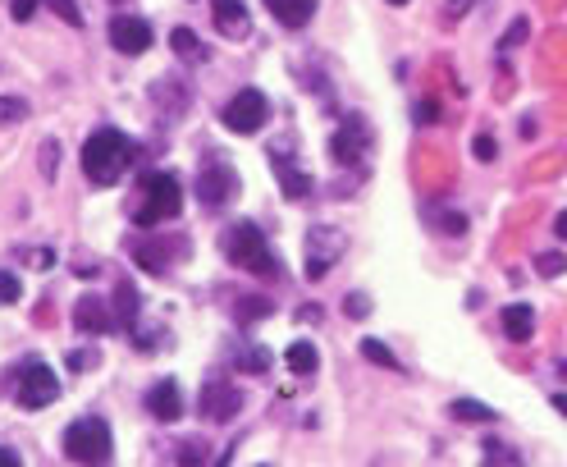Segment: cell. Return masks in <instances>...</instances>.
Wrapping results in <instances>:
<instances>
[{
	"instance_id": "f35d334b",
	"label": "cell",
	"mask_w": 567,
	"mask_h": 467,
	"mask_svg": "<svg viewBox=\"0 0 567 467\" xmlns=\"http://www.w3.org/2000/svg\"><path fill=\"white\" fill-rule=\"evenodd\" d=\"M435 115H439V106H435V101H421V110H417V124H435Z\"/></svg>"
},
{
	"instance_id": "ffe728a7",
	"label": "cell",
	"mask_w": 567,
	"mask_h": 467,
	"mask_svg": "<svg viewBox=\"0 0 567 467\" xmlns=\"http://www.w3.org/2000/svg\"><path fill=\"white\" fill-rule=\"evenodd\" d=\"M481 458H485V467H522V454L508 440H485Z\"/></svg>"
},
{
	"instance_id": "f546056e",
	"label": "cell",
	"mask_w": 567,
	"mask_h": 467,
	"mask_svg": "<svg viewBox=\"0 0 567 467\" xmlns=\"http://www.w3.org/2000/svg\"><path fill=\"white\" fill-rule=\"evenodd\" d=\"M42 5H51V10L69 23V28H83V10H78L74 0H42Z\"/></svg>"
},
{
	"instance_id": "d6a6232c",
	"label": "cell",
	"mask_w": 567,
	"mask_h": 467,
	"mask_svg": "<svg viewBox=\"0 0 567 467\" xmlns=\"http://www.w3.org/2000/svg\"><path fill=\"white\" fill-rule=\"evenodd\" d=\"M37 5H42V0H10V14H14L19 23H28V19L37 14Z\"/></svg>"
},
{
	"instance_id": "8d00e7d4",
	"label": "cell",
	"mask_w": 567,
	"mask_h": 467,
	"mask_svg": "<svg viewBox=\"0 0 567 467\" xmlns=\"http://www.w3.org/2000/svg\"><path fill=\"white\" fill-rule=\"evenodd\" d=\"M467 10H471V0H444V14H449L453 23L467 19Z\"/></svg>"
},
{
	"instance_id": "8fae6325",
	"label": "cell",
	"mask_w": 567,
	"mask_h": 467,
	"mask_svg": "<svg viewBox=\"0 0 567 467\" xmlns=\"http://www.w3.org/2000/svg\"><path fill=\"white\" fill-rule=\"evenodd\" d=\"M110 46L124 55H142L151 46V23L138 14H115L110 19Z\"/></svg>"
},
{
	"instance_id": "52a82bcc",
	"label": "cell",
	"mask_w": 567,
	"mask_h": 467,
	"mask_svg": "<svg viewBox=\"0 0 567 467\" xmlns=\"http://www.w3.org/2000/svg\"><path fill=\"white\" fill-rule=\"evenodd\" d=\"M343 248H348V239H343L334 225H311L307 229V275L311 280H321L334 261H339Z\"/></svg>"
},
{
	"instance_id": "4316f807",
	"label": "cell",
	"mask_w": 567,
	"mask_h": 467,
	"mask_svg": "<svg viewBox=\"0 0 567 467\" xmlns=\"http://www.w3.org/2000/svg\"><path fill=\"white\" fill-rule=\"evenodd\" d=\"M362 358L366 362H380V367H389V371H398V358L389 353L385 344H380V339H362Z\"/></svg>"
},
{
	"instance_id": "7a4b0ae2",
	"label": "cell",
	"mask_w": 567,
	"mask_h": 467,
	"mask_svg": "<svg viewBox=\"0 0 567 467\" xmlns=\"http://www.w3.org/2000/svg\"><path fill=\"white\" fill-rule=\"evenodd\" d=\"M220 248H225V257L234 261V266H243V271L261 275V280H279V261L275 252L266 248V234H261L252 220H238V225L225 229V239H220Z\"/></svg>"
},
{
	"instance_id": "4fadbf2b",
	"label": "cell",
	"mask_w": 567,
	"mask_h": 467,
	"mask_svg": "<svg viewBox=\"0 0 567 467\" xmlns=\"http://www.w3.org/2000/svg\"><path fill=\"white\" fill-rule=\"evenodd\" d=\"M270 165H275L279 184H284V197H293V202H298V197L311 193V174L293 165V156H289V147H284V142H279L275 152H270Z\"/></svg>"
},
{
	"instance_id": "2e32d148",
	"label": "cell",
	"mask_w": 567,
	"mask_h": 467,
	"mask_svg": "<svg viewBox=\"0 0 567 467\" xmlns=\"http://www.w3.org/2000/svg\"><path fill=\"white\" fill-rule=\"evenodd\" d=\"M266 5L284 28H302V23H311V14H316V0H266Z\"/></svg>"
},
{
	"instance_id": "d4e9b609",
	"label": "cell",
	"mask_w": 567,
	"mask_h": 467,
	"mask_svg": "<svg viewBox=\"0 0 567 467\" xmlns=\"http://www.w3.org/2000/svg\"><path fill=\"white\" fill-rule=\"evenodd\" d=\"M270 362H275V358H270V348H261V344H257V348H247L243 358H238V367L252 371V376H266Z\"/></svg>"
},
{
	"instance_id": "9c48e42d",
	"label": "cell",
	"mask_w": 567,
	"mask_h": 467,
	"mask_svg": "<svg viewBox=\"0 0 567 467\" xmlns=\"http://www.w3.org/2000/svg\"><path fill=\"white\" fill-rule=\"evenodd\" d=\"M366 142H371V133H366L362 115H343L339 133L330 138V156H334V165H357V161H362V152H366Z\"/></svg>"
},
{
	"instance_id": "60d3db41",
	"label": "cell",
	"mask_w": 567,
	"mask_h": 467,
	"mask_svg": "<svg viewBox=\"0 0 567 467\" xmlns=\"http://www.w3.org/2000/svg\"><path fill=\"white\" fill-rule=\"evenodd\" d=\"M554 234H558V239H567V211H558V216H554Z\"/></svg>"
},
{
	"instance_id": "e575fe53",
	"label": "cell",
	"mask_w": 567,
	"mask_h": 467,
	"mask_svg": "<svg viewBox=\"0 0 567 467\" xmlns=\"http://www.w3.org/2000/svg\"><path fill=\"white\" fill-rule=\"evenodd\" d=\"M471 147H476V161H494V156H499V147H494L490 133H481V138L471 142Z\"/></svg>"
},
{
	"instance_id": "4dcf8cb0",
	"label": "cell",
	"mask_w": 567,
	"mask_h": 467,
	"mask_svg": "<svg viewBox=\"0 0 567 467\" xmlns=\"http://www.w3.org/2000/svg\"><path fill=\"white\" fill-rule=\"evenodd\" d=\"M97 362H101L97 348H74L69 353V371H87V367H97Z\"/></svg>"
},
{
	"instance_id": "6da1fadb",
	"label": "cell",
	"mask_w": 567,
	"mask_h": 467,
	"mask_svg": "<svg viewBox=\"0 0 567 467\" xmlns=\"http://www.w3.org/2000/svg\"><path fill=\"white\" fill-rule=\"evenodd\" d=\"M133 161H138V142L119 129H97L83 142V174L97 188H110Z\"/></svg>"
},
{
	"instance_id": "7bdbcfd3",
	"label": "cell",
	"mask_w": 567,
	"mask_h": 467,
	"mask_svg": "<svg viewBox=\"0 0 567 467\" xmlns=\"http://www.w3.org/2000/svg\"><path fill=\"white\" fill-rule=\"evenodd\" d=\"M389 5H407V0H389Z\"/></svg>"
},
{
	"instance_id": "b9f144b4",
	"label": "cell",
	"mask_w": 567,
	"mask_h": 467,
	"mask_svg": "<svg viewBox=\"0 0 567 467\" xmlns=\"http://www.w3.org/2000/svg\"><path fill=\"white\" fill-rule=\"evenodd\" d=\"M554 408H558V413L567 417V399H563V394H554Z\"/></svg>"
},
{
	"instance_id": "d590c367",
	"label": "cell",
	"mask_w": 567,
	"mask_h": 467,
	"mask_svg": "<svg viewBox=\"0 0 567 467\" xmlns=\"http://www.w3.org/2000/svg\"><path fill=\"white\" fill-rule=\"evenodd\" d=\"M28 257H33L28 266H37V271H51V266H55V252L51 248H37V252H28Z\"/></svg>"
},
{
	"instance_id": "ba28073f",
	"label": "cell",
	"mask_w": 567,
	"mask_h": 467,
	"mask_svg": "<svg viewBox=\"0 0 567 467\" xmlns=\"http://www.w3.org/2000/svg\"><path fill=\"white\" fill-rule=\"evenodd\" d=\"M234 197H238V174L229 170V165H206V170L197 174V202H202V207H225Z\"/></svg>"
},
{
	"instance_id": "74e56055",
	"label": "cell",
	"mask_w": 567,
	"mask_h": 467,
	"mask_svg": "<svg viewBox=\"0 0 567 467\" xmlns=\"http://www.w3.org/2000/svg\"><path fill=\"white\" fill-rule=\"evenodd\" d=\"M55 152H60V147L46 138V142H42V170H46V174H55Z\"/></svg>"
},
{
	"instance_id": "cb8c5ba5",
	"label": "cell",
	"mask_w": 567,
	"mask_h": 467,
	"mask_svg": "<svg viewBox=\"0 0 567 467\" xmlns=\"http://www.w3.org/2000/svg\"><path fill=\"white\" fill-rule=\"evenodd\" d=\"M206 454H211L206 440H183L179 445V467H206Z\"/></svg>"
},
{
	"instance_id": "8992f818",
	"label": "cell",
	"mask_w": 567,
	"mask_h": 467,
	"mask_svg": "<svg viewBox=\"0 0 567 467\" xmlns=\"http://www.w3.org/2000/svg\"><path fill=\"white\" fill-rule=\"evenodd\" d=\"M266 115H270V101H266V92H257V87H243L234 101L225 106V129L229 133H257L261 124H266Z\"/></svg>"
},
{
	"instance_id": "ac0fdd59",
	"label": "cell",
	"mask_w": 567,
	"mask_h": 467,
	"mask_svg": "<svg viewBox=\"0 0 567 467\" xmlns=\"http://www.w3.org/2000/svg\"><path fill=\"white\" fill-rule=\"evenodd\" d=\"M138 312H142V298H138V289L124 280V284L115 289V321H119L124 330H133V326H138Z\"/></svg>"
},
{
	"instance_id": "5bb4252c",
	"label": "cell",
	"mask_w": 567,
	"mask_h": 467,
	"mask_svg": "<svg viewBox=\"0 0 567 467\" xmlns=\"http://www.w3.org/2000/svg\"><path fill=\"white\" fill-rule=\"evenodd\" d=\"M74 326L83 330V335H106V330L115 326V316L106 312V303H101V298H78Z\"/></svg>"
},
{
	"instance_id": "1f68e13d",
	"label": "cell",
	"mask_w": 567,
	"mask_h": 467,
	"mask_svg": "<svg viewBox=\"0 0 567 467\" xmlns=\"http://www.w3.org/2000/svg\"><path fill=\"white\" fill-rule=\"evenodd\" d=\"M526 33H531V23H526V19H513V28H508V33H503V51H513V46H522L526 42Z\"/></svg>"
},
{
	"instance_id": "603a6c76",
	"label": "cell",
	"mask_w": 567,
	"mask_h": 467,
	"mask_svg": "<svg viewBox=\"0 0 567 467\" xmlns=\"http://www.w3.org/2000/svg\"><path fill=\"white\" fill-rule=\"evenodd\" d=\"M270 312H275V303H270V298H257V294L238 298V321H243V326H252L257 316H270Z\"/></svg>"
},
{
	"instance_id": "44dd1931",
	"label": "cell",
	"mask_w": 567,
	"mask_h": 467,
	"mask_svg": "<svg viewBox=\"0 0 567 467\" xmlns=\"http://www.w3.org/2000/svg\"><path fill=\"white\" fill-rule=\"evenodd\" d=\"M170 42H174V55H183V60H206V46L193 28H174Z\"/></svg>"
},
{
	"instance_id": "83f0119b",
	"label": "cell",
	"mask_w": 567,
	"mask_h": 467,
	"mask_svg": "<svg viewBox=\"0 0 567 467\" xmlns=\"http://www.w3.org/2000/svg\"><path fill=\"white\" fill-rule=\"evenodd\" d=\"M535 271L545 275V280H554V275L567 271V257L563 252H545V257H535Z\"/></svg>"
},
{
	"instance_id": "5b68a950",
	"label": "cell",
	"mask_w": 567,
	"mask_h": 467,
	"mask_svg": "<svg viewBox=\"0 0 567 467\" xmlns=\"http://www.w3.org/2000/svg\"><path fill=\"white\" fill-rule=\"evenodd\" d=\"M55 399H60V376L42 358H23L14 367V403L28 408V413H42L46 403H55Z\"/></svg>"
},
{
	"instance_id": "f1b7e54d",
	"label": "cell",
	"mask_w": 567,
	"mask_h": 467,
	"mask_svg": "<svg viewBox=\"0 0 567 467\" xmlns=\"http://www.w3.org/2000/svg\"><path fill=\"white\" fill-rule=\"evenodd\" d=\"M19 294H23V284H19V275H10V271H0V307H14V303H19Z\"/></svg>"
},
{
	"instance_id": "7c38bea8",
	"label": "cell",
	"mask_w": 567,
	"mask_h": 467,
	"mask_svg": "<svg viewBox=\"0 0 567 467\" xmlns=\"http://www.w3.org/2000/svg\"><path fill=\"white\" fill-rule=\"evenodd\" d=\"M147 413L156 417V422H179L183 417V390L179 381H156L147 390Z\"/></svg>"
},
{
	"instance_id": "ab89813d",
	"label": "cell",
	"mask_w": 567,
	"mask_h": 467,
	"mask_svg": "<svg viewBox=\"0 0 567 467\" xmlns=\"http://www.w3.org/2000/svg\"><path fill=\"white\" fill-rule=\"evenodd\" d=\"M0 467H23V463H19V454H14V449L0 445Z\"/></svg>"
},
{
	"instance_id": "7402d4cb",
	"label": "cell",
	"mask_w": 567,
	"mask_h": 467,
	"mask_svg": "<svg viewBox=\"0 0 567 467\" xmlns=\"http://www.w3.org/2000/svg\"><path fill=\"white\" fill-rule=\"evenodd\" d=\"M449 413L458 417V422H494V408H485V403H476V399H453L449 403Z\"/></svg>"
},
{
	"instance_id": "3957f363",
	"label": "cell",
	"mask_w": 567,
	"mask_h": 467,
	"mask_svg": "<svg viewBox=\"0 0 567 467\" xmlns=\"http://www.w3.org/2000/svg\"><path fill=\"white\" fill-rule=\"evenodd\" d=\"M110 449H115V435L101 417H78L65 426V458L78 467H106Z\"/></svg>"
},
{
	"instance_id": "484cf974",
	"label": "cell",
	"mask_w": 567,
	"mask_h": 467,
	"mask_svg": "<svg viewBox=\"0 0 567 467\" xmlns=\"http://www.w3.org/2000/svg\"><path fill=\"white\" fill-rule=\"evenodd\" d=\"M28 120V101L23 97H0V129L5 124H23Z\"/></svg>"
},
{
	"instance_id": "30bf717a",
	"label": "cell",
	"mask_w": 567,
	"mask_h": 467,
	"mask_svg": "<svg viewBox=\"0 0 567 467\" xmlns=\"http://www.w3.org/2000/svg\"><path fill=\"white\" fill-rule=\"evenodd\" d=\"M197 408H202L206 422L225 426V422H234V417H238V408H243V394H238L229 381H211L202 390V399H197Z\"/></svg>"
},
{
	"instance_id": "9a60e30c",
	"label": "cell",
	"mask_w": 567,
	"mask_h": 467,
	"mask_svg": "<svg viewBox=\"0 0 567 467\" xmlns=\"http://www.w3.org/2000/svg\"><path fill=\"white\" fill-rule=\"evenodd\" d=\"M499 321H503V335L517 339V344H526V339L535 335V312H531L526 303H508Z\"/></svg>"
},
{
	"instance_id": "836d02e7",
	"label": "cell",
	"mask_w": 567,
	"mask_h": 467,
	"mask_svg": "<svg viewBox=\"0 0 567 467\" xmlns=\"http://www.w3.org/2000/svg\"><path fill=\"white\" fill-rule=\"evenodd\" d=\"M343 307H348V316H353V321H362V316L371 312V298H366V294H348V303H343Z\"/></svg>"
},
{
	"instance_id": "d6986e66",
	"label": "cell",
	"mask_w": 567,
	"mask_h": 467,
	"mask_svg": "<svg viewBox=\"0 0 567 467\" xmlns=\"http://www.w3.org/2000/svg\"><path fill=\"white\" fill-rule=\"evenodd\" d=\"M284 362H289L293 376H311V371L321 367V353H316V344H307V339H293L289 353H284Z\"/></svg>"
},
{
	"instance_id": "277c9868",
	"label": "cell",
	"mask_w": 567,
	"mask_h": 467,
	"mask_svg": "<svg viewBox=\"0 0 567 467\" xmlns=\"http://www.w3.org/2000/svg\"><path fill=\"white\" fill-rule=\"evenodd\" d=\"M183 211V188L174 174H142V202L133 211L138 229H156L161 220H174Z\"/></svg>"
},
{
	"instance_id": "e0dca14e",
	"label": "cell",
	"mask_w": 567,
	"mask_h": 467,
	"mask_svg": "<svg viewBox=\"0 0 567 467\" xmlns=\"http://www.w3.org/2000/svg\"><path fill=\"white\" fill-rule=\"evenodd\" d=\"M215 28L225 37H243L247 33V10L238 0H215Z\"/></svg>"
}]
</instances>
